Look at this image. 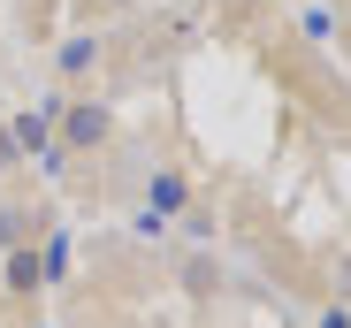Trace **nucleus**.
<instances>
[{"label":"nucleus","mask_w":351,"mask_h":328,"mask_svg":"<svg viewBox=\"0 0 351 328\" xmlns=\"http://www.w3.org/2000/svg\"><path fill=\"white\" fill-rule=\"evenodd\" d=\"M8 138H16V153H46V145H53V138H46V115H16Z\"/></svg>","instance_id":"4"},{"label":"nucleus","mask_w":351,"mask_h":328,"mask_svg":"<svg viewBox=\"0 0 351 328\" xmlns=\"http://www.w3.org/2000/svg\"><path fill=\"white\" fill-rule=\"evenodd\" d=\"M53 115H62V138H53L62 153H99V145H107V130H114V115H107V107H92V99H77V107L62 99Z\"/></svg>","instance_id":"1"},{"label":"nucleus","mask_w":351,"mask_h":328,"mask_svg":"<svg viewBox=\"0 0 351 328\" xmlns=\"http://www.w3.org/2000/svg\"><path fill=\"white\" fill-rule=\"evenodd\" d=\"M92 8H130V0H92Z\"/></svg>","instance_id":"9"},{"label":"nucleus","mask_w":351,"mask_h":328,"mask_svg":"<svg viewBox=\"0 0 351 328\" xmlns=\"http://www.w3.org/2000/svg\"><path fill=\"white\" fill-rule=\"evenodd\" d=\"M0 283H8V298H38V290H46V267H38V237L8 244V267H0Z\"/></svg>","instance_id":"3"},{"label":"nucleus","mask_w":351,"mask_h":328,"mask_svg":"<svg viewBox=\"0 0 351 328\" xmlns=\"http://www.w3.org/2000/svg\"><path fill=\"white\" fill-rule=\"evenodd\" d=\"M184 206H191V184H184V168H160V176H153V191H145L138 229H145V237H160V229H168V214H184Z\"/></svg>","instance_id":"2"},{"label":"nucleus","mask_w":351,"mask_h":328,"mask_svg":"<svg viewBox=\"0 0 351 328\" xmlns=\"http://www.w3.org/2000/svg\"><path fill=\"white\" fill-rule=\"evenodd\" d=\"M313 328H351V313H343V305H328V313H321Z\"/></svg>","instance_id":"7"},{"label":"nucleus","mask_w":351,"mask_h":328,"mask_svg":"<svg viewBox=\"0 0 351 328\" xmlns=\"http://www.w3.org/2000/svg\"><path fill=\"white\" fill-rule=\"evenodd\" d=\"M92 62H99V38H92V31H84V38H69V46H62V77H84V69H92Z\"/></svg>","instance_id":"5"},{"label":"nucleus","mask_w":351,"mask_h":328,"mask_svg":"<svg viewBox=\"0 0 351 328\" xmlns=\"http://www.w3.org/2000/svg\"><path fill=\"white\" fill-rule=\"evenodd\" d=\"M16 160H23V153H16V138H8V123H0V176H8Z\"/></svg>","instance_id":"6"},{"label":"nucleus","mask_w":351,"mask_h":328,"mask_svg":"<svg viewBox=\"0 0 351 328\" xmlns=\"http://www.w3.org/2000/svg\"><path fill=\"white\" fill-rule=\"evenodd\" d=\"M336 290H343V298H351V260H343V275H336Z\"/></svg>","instance_id":"8"}]
</instances>
